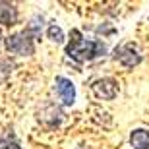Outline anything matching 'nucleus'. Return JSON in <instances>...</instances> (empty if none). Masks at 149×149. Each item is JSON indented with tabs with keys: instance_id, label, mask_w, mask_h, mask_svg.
Returning a JSON list of instances; mask_svg holds the SVG:
<instances>
[{
	"instance_id": "nucleus-1",
	"label": "nucleus",
	"mask_w": 149,
	"mask_h": 149,
	"mask_svg": "<svg viewBox=\"0 0 149 149\" xmlns=\"http://www.w3.org/2000/svg\"><path fill=\"white\" fill-rule=\"evenodd\" d=\"M105 52H107L105 43H101L97 39H83L77 29H74L70 33V43L66 47L68 58H72L76 62H87L105 54Z\"/></svg>"
},
{
	"instance_id": "nucleus-2",
	"label": "nucleus",
	"mask_w": 149,
	"mask_h": 149,
	"mask_svg": "<svg viewBox=\"0 0 149 149\" xmlns=\"http://www.w3.org/2000/svg\"><path fill=\"white\" fill-rule=\"evenodd\" d=\"M6 49L19 56H31L35 52V35L29 29H23L19 33H14L4 41Z\"/></svg>"
},
{
	"instance_id": "nucleus-3",
	"label": "nucleus",
	"mask_w": 149,
	"mask_h": 149,
	"mask_svg": "<svg viewBox=\"0 0 149 149\" xmlns=\"http://www.w3.org/2000/svg\"><path fill=\"white\" fill-rule=\"evenodd\" d=\"M114 60L120 62L124 68H134L141 62V54L134 45H122L114 49Z\"/></svg>"
},
{
	"instance_id": "nucleus-4",
	"label": "nucleus",
	"mask_w": 149,
	"mask_h": 149,
	"mask_svg": "<svg viewBox=\"0 0 149 149\" xmlns=\"http://www.w3.org/2000/svg\"><path fill=\"white\" fill-rule=\"evenodd\" d=\"M54 87H56V95H58V99L64 103L66 107L74 105V101H76V87H74L72 79H68L64 76H58L54 79Z\"/></svg>"
},
{
	"instance_id": "nucleus-5",
	"label": "nucleus",
	"mask_w": 149,
	"mask_h": 149,
	"mask_svg": "<svg viewBox=\"0 0 149 149\" xmlns=\"http://www.w3.org/2000/svg\"><path fill=\"white\" fill-rule=\"evenodd\" d=\"M95 97L99 99H105V101H112L118 93V83L112 79V77H103V79H97V81L91 85Z\"/></svg>"
},
{
	"instance_id": "nucleus-6",
	"label": "nucleus",
	"mask_w": 149,
	"mask_h": 149,
	"mask_svg": "<svg viewBox=\"0 0 149 149\" xmlns=\"http://www.w3.org/2000/svg\"><path fill=\"white\" fill-rule=\"evenodd\" d=\"M17 22V8L10 2H0V23L2 25H16Z\"/></svg>"
},
{
	"instance_id": "nucleus-7",
	"label": "nucleus",
	"mask_w": 149,
	"mask_h": 149,
	"mask_svg": "<svg viewBox=\"0 0 149 149\" xmlns=\"http://www.w3.org/2000/svg\"><path fill=\"white\" fill-rule=\"evenodd\" d=\"M130 143L134 149H149V132L143 128H138L130 134Z\"/></svg>"
},
{
	"instance_id": "nucleus-8",
	"label": "nucleus",
	"mask_w": 149,
	"mask_h": 149,
	"mask_svg": "<svg viewBox=\"0 0 149 149\" xmlns=\"http://www.w3.org/2000/svg\"><path fill=\"white\" fill-rule=\"evenodd\" d=\"M47 35H49V39L52 41V43H56V45H60V43H64V31H62L56 23H50L49 25V29H47Z\"/></svg>"
},
{
	"instance_id": "nucleus-9",
	"label": "nucleus",
	"mask_w": 149,
	"mask_h": 149,
	"mask_svg": "<svg viewBox=\"0 0 149 149\" xmlns=\"http://www.w3.org/2000/svg\"><path fill=\"white\" fill-rule=\"evenodd\" d=\"M0 147H2V149H22L14 134H6L4 138L0 139Z\"/></svg>"
}]
</instances>
